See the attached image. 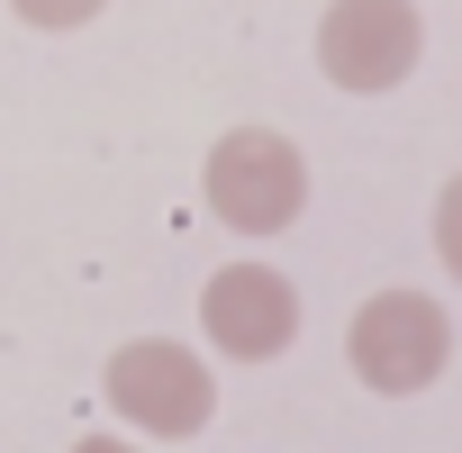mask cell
Returning <instances> with one entry per match:
<instances>
[{
  "mask_svg": "<svg viewBox=\"0 0 462 453\" xmlns=\"http://www.w3.org/2000/svg\"><path fill=\"white\" fill-rule=\"evenodd\" d=\"M10 10L28 19V28H46V37H64V28H91L109 0H10Z\"/></svg>",
  "mask_w": 462,
  "mask_h": 453,
  "instance_id": "6",
  "label": "cell"
},
{
  "mask_svg": "<svg viewBox=\"0 0 462 453\" xmlns=\"http://www.w3.org/2000/svg\"><path fill=\"white\" fill-rule=\"evenodd\" d=\"M435 254H444V273L462 282V172L435 190Z\"/></svg>",
  "mask_w": 462,
  "mask_h": 453,
  "instance_id": "7",
  "label": "cell"
},
{
  "mask_svg": "<svg viewBox=\"0 0 462 453\" xmlns=\"http://www.w3.org/2000/svg\"><path fill=\"white\" fill-rule=\"evenodd\" d=\"M73 453H136V444H118V435H82Z\"/></svg>",
  "mask_w": 462,
  "mask_h": 453,
  "instance_id": "8",
  "label": "cell"
},
{
  "mask_svg": "<svg viewBox=\"0 0 462 453\" xmlns=\"http://www.w3.org/2000/svg\"><path fill=\"white\" fill-rule=\"evenodd\" d=\"M199 190L226 226H245V236H282V226L309 208V163L291 136L273 127H236V136H217L208 163H199Z\"/></svg>",
  "mask_w": 462,
  "mask_h": 453,
  "instance_id": "2",
  "label": "cell"
},
{
  "mask_svg": "<svg viewBox=\"0 0 462 453\" xmlns=\"http://www.w3.org/2000/svg\"><path fill=\"white\" fill-rule=\"evenodd\" d=\"M426 55V19H417V0H327V19H318V64L336 91L372 100V91H399Z\"/></svg>",
  "mask_w": 462,
  "mask_h": 453,
  "instance_id": "4",
  "label": "cell"
},
{
  "mask_svg": "<svg viewBox=\"0 0 462 453\" xmlns=\"http://www.w3.org/2000/svg\"><path fill=\"white\" fill-rule=\"evenodd\" d=\"M345 363H354V381L372 399H417V390L444 381L453 327H444V309L426 291H372L354 309V327H345Z\"/></svg>",
  "mask_w": 462,
  "mask_h": 453,
  "instance_id": "1",
  "label": "cell"
},
{
  "mask_svg": "<svg viewBox=\"0 0 462 453\" xmlns=\"http://www.w3.org/2000/svg\"><path fill=\"white\" fill-rule=\"evenodd\" d=\"M100 390H109V408H118L136 435H154V444H181V435H199V426H208V408H217V381H208V363H199L190 345H163V336H136V345H118Z\"/></svg>",
  "mask_w": 462,
  "mask_h": 453,
  "instance_id": "3",
  "label": "cell"
},
{
  "mask_svg": "<svg viewBox=\"0 0 462 453\" xmlns=\"http://www.w3.org/2000/svg\"><path fill=\"white\" fill-rule=\"evenodd\" d=\"M199 336H208L226 363H273V354L300 336V291H291L273 263H226V273L199 291Z\"/></svg>",
  "mask_w": 462,
  "mask_h": 453,
  "instance_id": "5",
  "label": "cell"
}]
</instances>
